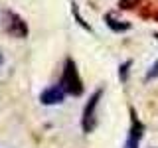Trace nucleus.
Segmentation results:
<instances>
[{
  "label": "nucleus",
  "instance_id": "1",
  "mask_svg": "<svg viewBox=\"0 0 158 148\" xmlns=\"http://www.w3.org/2000/svg\"><path fill=\"white\" fill-rule=\"evenodd\" d=\"M59 87L65 91V95H81L83 93V81L79 77V71H77V65L73 59H67L65 65H63V73H61V79L57 83Z\"/></svg>",
  "mask_w": 158,
  "mask_h": 148
},
{
  "label": "nucleus",
  "instance_id": "2",
  "mask_svg": "<svg viewBox=\"0 0 158 148\" xmlns=\"http://www.w3.org/2000/svg\"><path fill=\"white\" fill-rule=\"evenodd\" d=\"M101 97H103V89H99L97 93H93L91 97H89L85 109H83V115H81V128L83 132H93L97 126V107L99 103H101Z\"/></svg>",
  "mask_w": 158,
  "mask_h": 148
},
{
  "label": "nucleus",
  "instance_id": "3",
  "mask_svg": "<svg viewBox=\"0 0 158 148\" xmlns=\"http://www.w3.org/2000/svg\"><path fill=\"white\" fill-rule=\"evenodd\" d=\"M2 26H4V30H6L10 36H14V38H26L28 36L26 22H24L18 14L10 12V10H6V12L2 14Z\"/></svg>",
  "mask_w": 158,
  "mask_h": 148
},
{
  "label": "nucleus",
  "instance_id": "4",
  "mask_svg": "<svg viewBox=\"0 0 158 148\" xmlns=\"http://www.w3.org/2000/svg\"><path fill=\"white\" fill-rule=\"evenodd\" d=\"M40 101H42V105H59V103L65 101V91H63L59 85H52L48 89H44L42 95H40Z\"/></svg>",
  "mask_w": 158,
  "mask_h": 148
},
{
  "label": "nucleus",
  "instance_id": "5",
  "mask_svg": "<svg viewBox=\"0 0 158 148\" xmlns=\"http://www.w3.org/2000/svg\"><path fill=\"white\" fill-rule=\"evenodd\" d=\"M142 134H144V126L138 122L136 115L132 113V125H131V128H128V134H127V140H125V148H138Z\"/></svg>",
  "mask_w": 158,
  "mask_h": 148
},
{
  "label": "nucleus",
  "instance_id": "6",
  "mask_svg": "<svg viewBox=\"0 0 158 148\" xmlns=\"http://www.w3.org/2000/svg\"><path fill=\"white\" fill-rule=\"evenodd\" d=\"M107 26L111 28V30H115V32H125V30L131 28V24L128 22H123V20H117V18H113V16H107Z\"/></svg>",
  "mask_w": 158,
  "mask_h": 148
},
{
  "label": "nucleus",
  "instance_id": "7",
  "mask_svg": "<svg viewBox=\"0 0 158 148\" xmlns=\"http://www.w3.org/2000/svg\"><path fill=\"white\" fill-rule=\"evenodd\" d=\"M118 2H121L123 8H132V6H136V4H138V0H118Z\"/></svg>",
  "mask_w": 158,
  "mask_h": 148
},
{
  "label": "nucleus",
  "instance_id": "8",
  "mask_svg": "<svg viewBox=\"0 0 158 148\" xmlns=\"http://www.w3.org/2000/svg\"><path fill=\"white\" fill-rule=\"evenodd\" d=\"M0 63H2V56H0Z\"/></svg>",
  "mask_w": 158,
  "mask_h": 148
}]
</instances>
